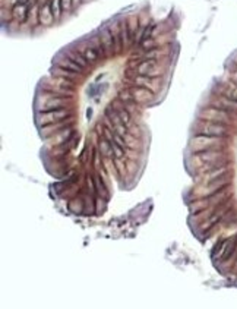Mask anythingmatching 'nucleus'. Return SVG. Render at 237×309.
<instances>
[{
	"label": "nucleus",
	"mask_w": 237,
	"mask_h": 309,
	"mask_svg": "<svg viewBox=\"0 0 237 309\" xmlns=\"http://www.w3.org/2000/svg\"><path fill=\"white\" fill-rule=\"evenodd\" d=\"M231 183V173L228 171V173L223 174V176H220L218 179L212 180V182H208V183H203L199 186V189L193 191L195 196H208L211 193L217 192L220 189H223L224 186H228V185Z\"/></svg>",
	"instance_id": "1"
},
{
	"label": "nucleus",
	"mask_w": 237,
	"mask_h": 309,
	"mask_svg": "<svg viewBox=\"0 0 237 309\" xmlns=\"http://www.w3.org/2000/svg\"><path fill=\"white\" fill-rule=\"evenodd\" d=\"M230 198V185L228 186H224L223 189H220L217 192L211 193L206 196V199L209 201V207H214V205H218V204L224 202Z\"/></svg>",
	"instance_id": "2"
},
{
	"label": "nucleus",
	"mask_w": 237,
	"mask_h": 309,
	"mask_svg": "<svg viewBox=\"0 0 237 309\" xmlns=\"http://www.w3.org/2000/svg\"><path fill=\"white\" fill-rule=\"evenodd\" d=\"M68 207H69V211L81 214L85 211V201H83V199H79V198H73L69 201Z\"/></svg>",
	"instance_id": "3"
},
{
	"label": "nucleus",
	"mask_w": 237,
	"mask_h": 309,
	"mask_svg": "<svg viewBox=\"0 0 237 309\" xmlns=\"http://www.w3.org/2000/svg\"><path fill=\"white\" fill-rule=\"evenodd\" d=\"M234 62H236V65H237V56H236V59H234Z\"/></svg>",
	"instance_id": "4"
}]
</instances>
